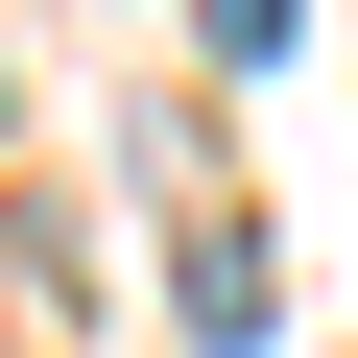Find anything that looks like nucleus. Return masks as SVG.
Instances as JSON below:
<instances>
[{"label":"nucleus","instance_id":"obj_1","mask_svg":"<svg viewBox=\"0 0 358 358\" xmlns=\"http://www.w3.org/2000/svg\"><path fill=\"white\" fill-rule=\"evenodd\" d=\"M167 287H192V334H215V358H263V239H192Z\"/></svg>","mask_w":358,"mask_h":358},{"label":"nucleus","instance_id":"obj_2","mask_svg":"<svg viewBox=\"0 0 358 358\" xmlns=\"http://www.w3.org/2000/svg\"><path fill=\"white\" fill-rule=\"evenodd\" d=\"M215 48H239V72H263V48H310V0H215Z\"/></svg>","mask_w":358,"mask_h":358}]
</instances>
